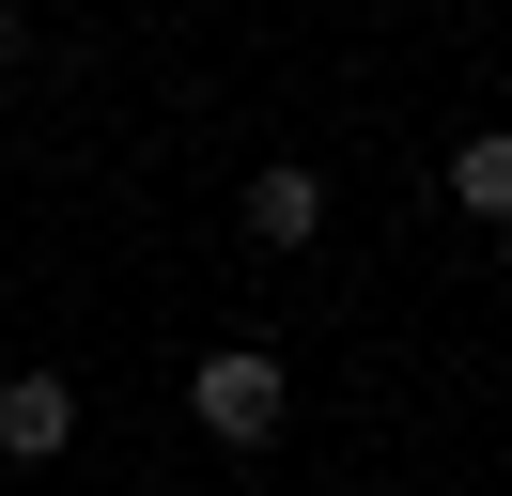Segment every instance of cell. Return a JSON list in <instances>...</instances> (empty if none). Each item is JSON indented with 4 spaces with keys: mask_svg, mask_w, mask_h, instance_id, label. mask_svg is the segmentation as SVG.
I'll return each mask as SVG.
<instances>
[{
    "mask_svg": "<svg viewBox=\"0 0 512 496\" xmlns=\"http://www.w3.org/2000/svg\"><path fill=\"white\" fill-rule=\"evenodd\" d=\"M187 419H202V450H280L295 372L264 357V341H202V357H187Z\"/></svg>",
    "mask_w": 512,
    "mask_h": 496,
    "instance_id": "6da1fadb",
    "label": "cell"
},
{
    "mask_svg": "<svg viewBox=\"0 0 512 496\" xmlns=\"http://www.w3.org/2000/svg\"><path fill=\"white\" fill-rule=\"evenodd\" d=\"M233 233H249L264 264H295V248L326 233V171H311V155H264V171L233 186Z\"/></svg>",
    "mask_w": 512,
    "mask_h": 496,
    "instance_id": "7a4b0ae2",
    "label": "cell"
},
{
    "mask_svg": "<svg viewBox=\"0 0 512 496\" xmlns=\"http://www.w3.org/2000/svg\"><path fill=\"white\" fill-rule=\"evenodd\" d=\"M78 450V388L63 372H0V465H63Z\"/></svg>",
    "mask_w": 512,
    "mask_h": 496,
    "instance_id": "3957f363",
    "label": "cell"
},
{
    "mask_svg": "<svg viewBox=\"0 0 512 496\" xmlns=\"http://www.w3.org/2000/svg\"><path fill=\"white\" fill-rule=\"evenodd\" d=\"M435 186H450V217H481V233H497V217H512V124L450 140V155H435Z\"/></svg>",
    "mask_w": 512,
    "mask_h": 496,
    "instance_id": "277c9868",
    "label": "cell"
}]
</instances>
